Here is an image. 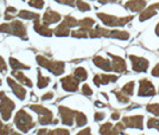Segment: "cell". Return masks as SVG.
<instances>
[{"instance_id":"54","label":"cell","mask_w":159,"mask_h":135,"mask_svg":"<svg viewBox=\"0 0 159 135\" xmlns=\"http://www.w3.org/2000/svg\"><path fill=\"white\" fill-rule=\"evenodd\" d=\"M95 106H96V107H101V108H102V107H105V104H103V103H101V102H99V101L95 102Z\"/></svg>"},{"instance_id":"55","label":"cell","mask_w":159,"mask_h":135,"mask_svg":"<svg viewBox=\"0 0 159 135\" xmlns=\"http://www.w3.org/2000/svg\"><path fill=\"white\" fill-rule=\"evenodd\" d=\"M47 129H40V130H38V134H47Z\"/></svg>"},{"instance_id":"8","label":"cell","mask_w":159,"mask_h":135,"mask_svg":"<svg viewBox=\"0 0 159 135\" xmlns=\"http://www.w3.org/2000/svg\"><path fill=\"white\" fill-rule=\"evenodd\" d=\"M156 88L152 84V82L150 80L143 78L139 81V90H138V95L141 97H150V96H154L156 95Z\"/></svg>"},{"instance_id":"35","label":"cell","mask_w":159,"mask_h":135,"mask_svg":"<svg viewBox=\"0 0 159 135\" xmlns=\"http://www.w3.org/2000/svg\"><path fill=\"white\" fill-rule=\"evenodd\" d=\"M126 128L124 122H118L114 127H113L111 134H124V129Z\"/></svg>"},{"instance_id":"60","label":"cell","mask_w":159,"mask_h":135,"mask_svg":"<svg viewBox=\"0 0 159 135\" xmlns=\"http://www.w3.org/2000/svg\"><path fill=\"white\" fill-rule=\"evenodd\" d=\"M158 93H159V91H158Z\"/></svg>"},{"instance_id":"29","label":"cell","mask_w":159,"mask_h":135,"mask_svg":"<svg viewBox=\"0 0 159 135\" xmlns=\"http://www.w3.org/2000/svg\"><path fill=\"white\" fill-rule=\"evenodd\" d=\"M70 34H71V37H74V38H88L89 37V30L81 27L77 31H73Z\"/></svg>"},{"instance_id":"44","label":"cell","mask_w":159,"mask_h":135,"mask_svg":"<svg viewBox=\"0 0 159 135\" xmlns=\"http://www.w3.org/2000/svg\"><path fill=\"white\" fill-rule=\"evenodd\" d=\"M55 1H57L58 4H63V5H66V6L70 7L76 5V0H55Z\"/></svg>"},{"instance_id":"57","label":"cell","mask_w":159,"mask_h":135,"mask_svg":"<svg viewBox=\"0 0 159 135\" xmlns=\"http://www.w3.org/2000/svg\"><path fill=\"white\" fill-rule=\"evenodd\" d=\"M52 123H53V124H57V123H58V120H53Z\"/></svg>"},{"instance_id":"32","label":"cell","mask_w":159,"mask_h":135,"mask_svg":"<svg viewBox=\"0 0 159 135\" xmlns=\"http://www.w3.org/2000/svg\"><path fill=\"white\" fill-rule=\"evenodd\" d=\"M134 87H135V83L133 81H131V82H128V83H126V84L121 88V90L126 95H128V96H132L133 93H134Z\"/></svg>"},{"instance_id":"10","label":"cell","mask_w":159,"mask_h":135,"mask_svg":"<svg viewBox=\"0 0 159 135\" xmlns=\"http://www.w3.org/2000/svg\"><path fill=\"white\" fill-rule=\"evenodd\" d=\"M79 83L80 81L71 75H68L66 77H63L61 80V84H62V88L64 89L66 91L69 93H74V91H77L79 90Z\"/></svg>"},{"instance_id":"13","label":"cell","mask_w":159,"mask_h":135,"mask_svg":"<svg viewBox=\"0 0 159 135\" xmlns=\"http://www.w3.org/2000/svg\"><path fill=\"white\" fill-rule=\"evenodd\" d=\"M7 84L11 87V89H12V93H13L19 100H25V97H26V90H25V88L23 87V85H20V84H18L17 82H14L11 77H7Z\"/></svg>"},{"instance_id":"56","label":"cell","mask_w":159,"mask_h":135,"mask_svg":"<svg viewBox=\"0 0 159 135\" xmlns=\"http://www.w3.org/2000/svg\"><path fill=\"white\" fill-rule=\"evenodd\" d=\"M154 6H156V8L159 11V2H156V4H154Z\"/></svg>"},{"instance_id":"22","label":"cell","mask_w":159,"mask_h":135,"mask_svg":"<svg viewBox=\"0 0 159 135\" xmlns=\"http://www.w3.org/2000/svg\"><path fill=\"white\" fill-rule=\"evenodd\" d=\"M111 38H115V39H120V41H127V39H129V32L120 31V30H111Z\"/></svg>"},{"instance_id":"48","label":"cell","mask_w":159,"mask_h":135,"mask_svg":"<svg viewBox=\"0 0 159 135\" xmlns=\"http://www.w3.org/2000/svg\"><path fill=\"white\" fill-rule=\"evenodd\" d=\"M53 97V93L52 91H49L47 94H44L42 96V101H48V100H51Z\"/></svg>"},{"instance_id":"51","label":"cell","mask_w":159,"mask_h":135,"mask_svg":"<svg viewBox=\"0 0 159 135\" xmlns=\"http://www.w3.org/2000/svg\"><path fill=\"white\" fill-rule=\"evenodd\" d=\"M111 117H112V120H119V119H120V113H119V111H114V113L111 115Z\"/></svg>"},{"instance_id":"21","label":"cell","mask_w":159,"mask_h":135,"mask_svg":"<svg viewBox=\"0 0 159 135\" xmlns=\"http://www.w3.org/2000/svg\"><path fill=\"white\" fill-rule=\"evenodd\" d=\"M53 33L56 34L57 37H66L70 34V27L66 26V24L62 21L58 26L53 30Z\"/></svg>"},{"instance_id":"58","label":"cell","mask_w":159,"mask_h":135,"mask_svg":"<svg viewBox=\"0 0 159 135\" xmlns=\"http://www.w3.org/2000/svg\"><path fill=\"white\" fill-rule=\"evenodd\" d=\"M156 129H158V130H159V123H158V127H157V128H156Z\"/></svg>"},{"instance_id":"30","label":"cell","mask_w":159,"mask_h":135,"mask_svg":"<svg viewBox=\"0 0 159 135\" xmlns=\"http://www.w3.org/2000/svg\"><path fill=\"white\" fill-rule=\"evenodd\" d=\"M75 120H76L77 127H83V126H86L87 122H88L86 114H83V113H81V111H77V114L75 116Z\"/></svg>"},{"instance_id":"25","label":"cell","mask_w":159,"mask_h":135,"mask_svg":"<svg viewBox=\"0 0 159 135\" xmlns=\"http://www.w3.org/2000/svg\"><path fill=\"white\" fill-rule=\"evenodd\" d=\"M94 25H95V20H94L93 18H89V17H86V18L79 20V26L83 27V28H87V30L93 28Z\"/></svg>"},{"instance_id":"4","label":"cell","mask_w":159,"mask_h":135,"mask_svg":"<svg viewBox=\"0 0 159 135\" xmlns=\"http://www.w3.org/2000/svg\"><path fill=\"white\" fill-rule=\"evenodd\" d=\"M14 108H16L14 102L7 97L5 91H0V115L4 121H8L11 119Z\"/></svg>"},{"instance_id":"26","label":"cell","mask_w":159,"mask_h":135,"mask_svg":"<svg viewBox=\"0 0 159 135\" xmlns=\"http://www.w3.org/2000/svg\"><path fill=\"white\" fill-rule=\"evenodd\" d=\"M101 84H108V83H114L118 81V76L116 75H109V74H101Z\"/></svg>"},{"instance_id":"39","label":"cell","mask_w":159,"mask_h":135,"mask_svg":"<svg viewBox=\"0 0 159 135\" xmlns=\"http://www.w3.org/2000/svg\"><path fill=\"white\" fill-rule=\"evenodd\" d=\"M0 32L6 34H12V27H11V23H4L0 25Z\"/></svg>"},{"instance_id":"24","label":"cell","mask_w":159,"mask_h":135,"mask_svg":"<svg viewBox=\"0 0 159 135\" xmlns=\"http://www.w3.org/2000/svg\"><path fill=\"white\" fill-rule=\"evenodd\" d=\"M74 76L79 80L80 82L82 81H86L87 77H88V72H87V70L84 69V68L82 67H79L75 69V71H74Z\"/></svg>"},{"instance_id":"2","label":"cell","mask_w":159,"mask_h":135,"mask_svg":"<svg viewBox=\"0 0 159 135\" xmlns=\"http://www.w3.org/2000/svg\"><path fill=\"white\" fill-rule=\"evenodd\" d=\"M36 61H37L39 67L45 68L50 72H52L55 76H61V75L64 72L66 64L63 62L51 61V59H48V58L43 57V56H37L36 57Z\"/></svg>"},{"instance_id":"53","label":"cell","mask_w":159,"mask_h":135,"mask_svg":"<svg viewBox=\"0 0 159 135\" xmlns=\"http://www.w3.org/2000/svg\"><path fill=\"white\" fill-rule=\"evenodd\" d=\"M154 32H156V34H157V36L159 37V23L157 24V25H156V28H154Z\"/></svg>"},{"instance_id":"33","label":"cell","mask_w":159,"mask_h":135,"mask_svg":"<svg viewBox=\"0 0 159 135\" xmlns=\"http://www.w3.org/2000/svg\"><path fill=\"white\" fill-rule=\"evenodd\" d=\"M2 134H16L13 132V129L11 126H8V124H5L4 122L0 120V135Z\"/></svg>"},{"instance_id":"31","label":"cell","mask_w":159,"mask_h":135,"mask_svg":"<svg viewBox=\"0 0 159 135\" xmlns=\"http://www.w3.org/2000/svg\"><path fill=\"white\" fill-rule=\"evenodd\" d=\"M62 21L66 24V26L70 27V28H71V27H75V26H79V20H77L76 18L71 17V15H66Z\"/></svg>"},{"instance_id":"20","label":"cell","mask_w":159,"mask_h":135,"mask_svg":"<svg viewBox=\"0 0 159 135\" xmlns=\"http://www.w3.org/2000/svg\"><path fill=\"white\" fill-rule=\"evenodd\" d=\"M19 18H23V19H27V20H39L40 15L38 13H33V12H30V11H26V10H21L18 12V15Z\"/></svg>"},{"instance_id":"11","label":"cell","mask_w":159,"mask_h":135,"mask_svg":"<svg viewBox=\"0 0 159 135\" xmlns=\"http://www.w3.org/2000/svg\"><path fill=\"white\" fill-rule=\"evenodd\" d=\"M108 57H111L112 59V69L114 72L118 74H124L127 71V64L125 59L120 56H115L113 54H108Z\"/></svg>"},{"instance_id":"18","label":"cell","mask_w":159,"mask_h":135,"mask_svg":"<svg viewBox=\"0 0 159 135\" xmlns=\"http://www.w3.org/2000/svg\"><path fill=\"white\" fill-rule=\"evenodd\" d=\"M157 14V8L154 6V4L152 5H150L148 7H145L139 14V20L140 21H145L147 19H150V18H152Z\"/></svg>"},{"instance_id":"23","label":"cell","mask_w":159,"mask_h":135,"mask_svg":"<svg viewBox=\"0 0 159 135\" xmlns=\"http://www.w3.org/2000/svg\"><path fill=\"white\" fill-rule=\"evenodd\" d=\"M8 62H10V67L12 68V70H29L30 69L29 65L20 63L18 59H16L13 57H10Z\"/></svg>"},{"instance_id":"47","label":"cell","mask_w":159,"mask_h":135,"mask_svg":"<svg viewBox=\"0 0 159 135\" xmlns=\"http://www.w3.org/2000/svg\"><path fill=\"white\" fill-rule=\"evenodd\" d=\"M151 74H152L153 77H159V63H157L154 68L152 69V71H151Z\"/></svg>"},{"instance_id":"41","label":"cell","mask_w":159,"mask_h":135,"mask_svg":"<svg viewBox=\"0 0 159 135\" xmlns=\"http://www.w3.org/2000/svg\"><path fill=\"white\" fill-rule=\"evenodd\" d=\"M158 123L159 120L156 119V117H151L147 120V128L148 129H153V128H157L158 127Z\"/></svg>"},{"instance_id":"42","label":"cell","mask_w":159,"mask_h":135,"mask_svg":"<svg viewBox=\"0 0 159 135\" xmlns=\"http://www.w3.org/2000/svg\"><path fill=\"white\" fill-rule=\"evenodd\" d=\"M29 5L34 7V8H43L44 7V0H30Z\"/></svg>"},{"instance_id":"16","label":"cell","mask_w":159,"mask_h":135,"mask_svg":"<svg viewBox=\"0 0 159 135\" xmlns=\"http://www.w3.org/2000/svg\"><path fill=\"white\" fill-rule=\"evenodd\" d=\"M93 63L96 67L103 70V71H113L112 69V61H108L106 58L101 57V56H94L93 57Z\"/></svg>"},{"instance_id":"34","label":"cell","mask_w":159,"mask_h":135,"mask_svg":"<svg viewBox=\"0 0 159 135\" xmlns=\"http://www.w3.org/2000/svg\"><path fill=\"white\" fill-rule=\"evenodd\" d=\"M146 110L153 114L154 116H159V103H150L146 106Z\"/></svg>"},{"instance_id":"14","label":"cell","mask_w":159,"mask_h":135,"mask_svg":"<svg viewBox=\"0 0 159 135\" xmlns=\"http://www.w3.org/2000/svg\"><path fill=\"white\" fill-rule=\"evenodd\" d=\"M62 19V15L56 11H52L51 8H49L45 11V13L43 14V23L50 25V24H56Z\"/></svg>"},{"instance_id":"59","label":"cell","mask_w":159,"mask_h":135,"mask_svg":"<svg viewBox=\"0 0 159 135\" xmlns=\"http://www.w3.org/2000/svg\"><path fill=\"white\" fill-rule=\"evenodd\" d=\"M23 1H24V0H23Z\"/></svg>"},{"instance_id":"43","label":"cell","mask_w":159,"mask_h":135,"mask_svg":"<svg viewBox=\"0 0 159 135\" xmlns=\"http://www.w3.org/2000/svg\"><path fill=\"white\" fill-rule=\"evenodd\" d=\"M81 91H82V94L86 95V96H92V95H93V90H92V88H90L88 84H83Z\"/></svg>"},{"instance_id":"15","label":"cell","mask_w":159,"mask_h":135,"mask_svg":"<svg viewBox=\"0 0 159 135\" xmlns=\"http://www.w3.org/2000/svg\"><path fill=\"white\" fill-rule=\"evenodd\" d=\"M125 8L132 12H141L146 7V0H128L125 2Z\"/></svg>"},{"instance_id":"36","label":"cell","mask_w":159,"mask_h":135,"mask_svg":"<svg viewBox=\"0 0 159 135\" xmlns=\"http://www.w3.org/2000/svg\"><path fill=\"white\" fill-rule=\"evenodd\" d=\"M113 129V124L111 122H106V123H103L99 129V133L100 134H111V132H112Z\"/></svg>"},{"instance_id":"27","label":"cell","mask_w":159,"mask_h":135,"mask_svg":"<svg viewBox=\"0 0 159 135\" xmlns=\"http://www.w3.org/2000/svg\"><path fill=\"white\" fill-rule=\"evenodd\" d=\"M113 93H114V95H115L116 100L119 101V103L125 104V103H128V102H129V96L125 94L122 90H114Z\"/></svg>"},{"instance_id":"17","label":"cell","mask_w":159,"mask_h":135,"mask_svg":"<svg viewBox=\"0 0 159 135\" xmlns=\"http://www.w3.org/2000/svg\"><path fill=\"white\" fill-rule=\"evenodd\" d=\"M33 28H34V31H36L37 33L40 34V36H44V37H51L53 34V30H51V28L48 26L47 24H44V23H43V24L38 23V20L34 21Z\"/></svg>"},{"instance_id":"7","label":"cell","mask_w":159,"mask_h":135,"mask_svg":"<svg viewBox=\"0 0 159 135\" xmlns=\"http://www.w3.org/2000/svg\"><path fill=\"white\" fill-rule=\"evenodd\" d=\"M58 114L61 116L62 123L66 124V126L71 127L74 123V120H75V116L77 114V110L68 108L66 106H60L58 107Z\"/></svg>"},{"instance_id":"28","label":"cell","mask_w":159,"mask_h":135,"mask_svg":"<svg viewBox=\"0 0 159 135\" xmlns=\"http://www.w3.org/2000/svg\"><path fill=\"white\" fill-rule=\"evenodd\" d=\"M49 83H50V77L43 76L42 72L38 70V83H37V87L39 89H44L49 85Z\"/></svg>"},{"instance_id":"38","label":"cell","mask_w":159,"mask_h":135,"mask_svg":"<svg viewBox=\"0 0 159 135\" xmlns=\"http://www.w3.org/2000/svg\"><path fill=\"white\" fill-rule=\"evenodd\" d=\"M14 13H17V10H16L13 6H8L6 8V11H5V19H6V20L13 19Z\"/></svg>"},{"instance_id":"40","label":"cell","mask_w":159,"mask_h":135,"mask_svg":"<svg viewBox=\"0 0 159 135\" xmlns=\"http://www.w3.org/2000/svg\"><path fill=\"white\" fill-rule=\"evenodd\" d=\"M48 134H53V135H68L70 134V132L68 129H63V128H57L55 130H49Z\"/></svg>"},{"instance_id":"52","label":"cell","mask_w":159,"mask_h":135,"mask_svg":"<svg viewBox=\"0 0 159 135\" xmlns=\"http://www.w3.org/2000/svg\"><path fill=\"white\" fill-rule=\"evenodd\" d=\"M100 4H102V5H105V4H108V2H115V1H118V0H98Z\"/></svg>"},{"instance_id":"50","label":"cell","mask_w":159,"mask_h":135,"mask_svg":"<svg viewBox=\"0 0 159 135\" xmlns=\"http://www.w3.org/2000/svg\"><path fill=\"white\" fill-rule=\"evenodd\" d=\"M90 133H92L90 128H84V129H82V130H80L77 134L79 135H89Z\"/></svg>"},{"instance_id":"5","label":"cell","mask_w":159,"mask_h":135,"mask_svg":"<svg viewBox=\"0 0 159 135\" xmlns=\"http://www.w3.org/2000/svg\"><path fill=\"white\" fill-rule=\"evenodd\" d=\"M30 109L38 114V116H39L38 121H39L40 124L48 126V124L52 123V111L51 110H49L48 108L40 106V104H31Z\"/></svg>"},{"instance_id":"19","label":"cell","mask_w":159,"mask_h":135,"mask_svg":"<svg viewBox=\"0 0 159 135\" xmlns=\"http://www.w3.org/2000/svg\"><path fill=\"white\" fill-rule=\"evenodd\" d=\"M12 75H13V77H16V78L21 83V84L26 85V87H29V88H32V81H31L29 77H26V76L23 74L21 71L13 70V71H12Z\"/></svg>"},{"instance_id":"12","label":"cell","mask_w":159,"mask_h":135,"mask_svg":"<svg viewBox=\"0 0 159 135\" xmlns=\"http://www.w3.org/2000/svg\"><path fill=\"white\" fill-rule=\"evenodd\" d=\"M11 27H12V34L19 37L21 39L26 41L27 39V32H26V26L23 21L20 20H13L11 23Z\"/></svg>"},{"instance_id":"45","label":"cell","mask_w":159,"mask_h":135,"mask_svg":"<svg viewBox=\"0 0 159 135\" xmlns=\"http://www.w3.org/2000/svg\"><path fill=\"white\" fill-rule=\"evenodd\" d=\"M0 71H1L2 74H6L7 72V65L1 56H0Z\"/></svg>"},{"instance_id":"37","label":"cell","mask_w":159,"mask_h":135,"mask_svg":"<svg viewBox=\"0 0 159 135\" xmlns=\"http://www.w3.org/2000/svg\"><path fill=\"white\" fill-rule=\"evenodd\" d=\"M76 7L79 8L81 12H88L92 8V7L89 6V4L84 2L83 0H76Z\"/></svg>"},{"instance_id":"9","label":"cell","mask_w":159,"mask_h":135,"mask_svg":"<svg viewBox=\"0 0 159 135\" xmlns=\"http://www.w3.org/2000/svg\"><path fill=\"white\" fill-rule=\"evenodd\" d=\"M127 128H135L143 130L144 129V116L143 115H133V116H125L122 119Z\"/></svg>"},{"instance_id":"46","label":"cell","mask_w":159,"mask_h":135,"mask_svg":"<svg viewBox=\"0 0 159 135\" xmlns=\"http://www.w3.org/2000/svg\"><path fill=\"white\" fill-rule=\"evenodd\" d=\"M105 117H106V114L105 113H101V111H96L95 115H94V120L95 121H102Z\"/></svg>"},{"instance_id":"3","label":"cell","mask_w":159,"mask_h":135,"mask_svg":"<svg viewBox=\"0 0 159 135\" xmlns=\"http://www.w3.org/2000/svg\"><path fill=\"white\" fill-rule=\"evenodd\" d=\"M98 18L102 21L106 26L108 27H116V26H125L127 23L133 19V15H127V17H115V15H112V14H107V13H102V12H99L96 14Z\"/></svg>"},{"instance_id":"6","label":"cell","mask_w":159,"mask_h":135,"mask_svg":"<svg viewBox=\"0 0 159 135\" xmlns=\"http://www.w3.org/2000/svg\"><path fill=\"white\" fill-rule=\"evenodd\" d=\"M128 58L132 64L133 71L135 72H146L147 69L150 67V62L144 57H139V56H134V54H128Z\"/></svg>"},{"instance_id":"1","label":"cell","mask_w":159,"mask_h":135,"mask_svg":"<svg viewBox=\"0 0 159 135\" xmlns=\"http://www.w3.org/2000/svg\"><path fill=\"white\" fill-rule=\"evenodd\" d=\"M32 120V116L24 109L18 110L17 114L14 115V123L21 133H27L30 129L34 127V122Z\"/></svg>"},{"instance_id":"49","label":"cell","mask_w":159,"mask_h":135,"mask_svg":"<svg viewBox=\"0 0 159 135\" xmlns=\"http://www.w3.org/2000/svg\"><path fill=\"white\" fill-rule=\"evenodd\" d=\"M93 81H94V84H95L96 87H100V85H101V77H100V75H95Z\"/></svg>"}]
</instances>
